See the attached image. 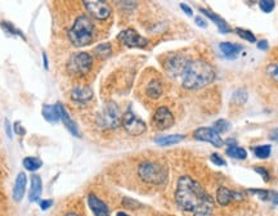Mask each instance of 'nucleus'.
<instances>
[{
    "label": "nucleus",
    "instance_id": "f257e3e1",
    "mask_svg": "<svg viewBox=\"0 0 278 216\" xmlns=\"http://www.w3.org/2000/svg\"><path fill=\"white\" fill-rule=\"evenodd\" d=\"M175 201L183 211L193 216L213 215V198L201 187V184L191 176L179 177L175 190Z\"/></svg>",
    "mask_w": 278,
    "mask_h": 216
},
{
    "label": "nucleus",
    "instance_id": "f03ea898",
    "mask_svg": "<svg viewBox=\"0 0 278 216\" xmlns=\"http://www.w3.org/2000/svg\"><path fill=\"white\" fill-rule=\"evenodd\" d=\"M215 80V71L207 62L191 61L182 76V85L188 90H196L211 84Z\"/></svg>",
    "mask_w": 278,
    "mask_h": 216
},
{
    "label": "nucleus",
    "instance_id": "7ed1b4c3",
    "mask_svg": "<svg viewBox=\"0 0 278 216\" xmlns=\"http://www.w3.org/2000/svg\"><path fill=\"white\" fill-rule=\"evenodd\" d=\"M95 36V29L92 20L88 16H79L75 20L74 25L68 31V39L72 43V45L76 48L87 46L92 44Z\"/></svg>",
    "mask_w": 278,
    "mask_h": 216
},
{
    "label": "nucleus",
    "instance_id": "20e7f679",
    "mask_svg": "<svg viewBox=\"0 0 278 216\" xmlns=\"http://www.w3.org/2000/svg\"><path fill=\"white\" fill-rule=\"evenodd\" d=\"M138 175L144 183L153 185H162L169 179V171L165 165L153 161H144L139 165Z\"/></svg>",
    "mask_w": 278,
    "mask_h": 216
},
{
    "label": "nucleus",
    "instance_id": "39448f33",
    "mask_svg": "<svg viewBox=\"0 0 278 216\" xmlns=\"http://www.w3.org/2000/svg\"><path fill=\"white\" fill-rule=\"evenodd\" d=\"M97 121L102 129H117L123 123V115L120 112L119 106L112 100L107 102L98 115Z\"/></svg>",
    "mask_w": 278,
    "mask_h": 216
},
{
    "label": "nucleus",
    "instance_id": "423d86ee",
    "mask_svg": "<svg viewBox=\"0 0 278 216\" xmlns=\"http://www.w3.org/2000/svg\"><path fill=\"white\" fill-rule=\"evenodd\" d=\"M93 58L89 53L80 52L72 54L67 61V71L75 76H81L91 71Z\"/></svg>",
    "mask_w": 278,
    "mask_h": 216
},
{
    "label": "nucleus",
    "instance_id": "0eeeda50",
    "mask_svg": "<svg viewBox=\"0 0 278 216\" xmlns=\"http://www.w3.org/2000/svg\"><path fill=\"white\" fill-rule=\"evenodd\" d=\"M121 125L124 126V129L129 132L130 135L134 136L142 135L143 132L147 130L146 123L142 119H139L130 108L123 115V123H121Z\"/></svg>",
    "mask_w": 278,
    "mask_h": 216
},
{
    "label": "nucleus",
    "instance_id": "6e6552de",
    "mask_svg": "<svg viewBox=\"0 0 278 216\" xmlns=\"http://www.w3.org/2000/svg\"><path fill=\"white\" fill-rule=\"evenodd\" d=\"M117 38L128 48H146L148 45V40L133 29L124 30L119 34Z\"/></svg>",
    "mask_w": 278,
    "mask_h": 216
},
{
    "label": "nucleus",
    "instance_id": "1a4fd4ad",
    "mask_svg": "<svg viewBox=\"0 0 278 216\" xmlns=\"http://www.w3.org/2000/svg\"><path fill=\"white\" fill-rule=\"evenodd\" d=\"M83 4L87 8L88 13L97 20H107L111 16V7L106 1L100 0H85Z\"/></svg>",
    "mask_w": 278,
    "mask_h": 216
},
{
    "label": "nucleus",
    "instance_id": "9d476101",
    "mask_svg": "<svg viewBox=\"0 0 278 216\" xmlns=\"http://www.w3.org/2000/svg\"><path fill=\"white\" fill-rule=\"evenodd\" d=\"M189 62L191 61L185 55H174V57L166 61L165 70L173 78H179V76H183L185 68L189 65Z\"/></svg>",
    "mask_w": 278,
    "mask_h": 216
},
{
    "label": "nucleus",
    "instance_id": "9b49d317",
    "mask_svg": "<svg viewBox=\"0 0 278 216\" xmlns=\"http://www.w3.org/2000/svg\"><path fill=\"white\" fill-rule=\"evenodd\" d=\"M175 120L173 116L172 111L168 107H159L153 115L152 124L157 130H166L170 129L174 125Z\"/></svg>",
    "mask_w": 278,
    "mask_h": 216
},
{
    "label": "nucleus",
    "instance_id": "f8f14e48",
    "mask_svg": "<svg viewBox=\"0 0 278 216\" xmlns=\"http://www.w3.org/2000/svg\"><path fill=\"white\" fill-rule=\"evenodd\" d=\"M193 136L200 142L210 143L217 148H220L224 144L223 139L220 138V134L214 128H200V129L194 130Z\"/></svg>",
    "mask_w": 278,
    "mask_h": 216
},
{
    "label": "nucleus",
    "instance_id": "ddd939ff",
    "mask_svg": "<svg viewBox=\"0 0 278 216\" xmlns=\"http://www.w3.org/2000/svg\"><path fill=\"white\" fill-rule=\"evenodd\" d=\"M243 194L227 187H220L217 190V201L222 206H228L232 201H242Z\"/></svg>",
    "mask_w": 278,
    "mask_h": 216
},
{
    "label": "nucleus",
    "instance_id": "4468645a",
    "mask_svg": "<svg viewBox=\"0 0 278 216\" xmlns=\"http://www.w3.org/2000/svg\"><path fill=\"white\" fill-rule=\"evenodd\" d=\"M88 205L93 211L94 216H110V209L103 201L98 198L95 194L91 193L88 196Z\"/></svg>",
    "mask_w": 278,
    "mask_h": 216
},
{
    "label": "nucleus",
    "instance_id": "2eb2a0df",
    "mask_svg": "<svg viewBox=\"0 0 278 216\" xmlns=\"http://www.w3.org/2000/svg\"><path fill=\"white\" fill-rule=\"evenodd\" d=\"M71 99L78 104H87L93 99V90L89 86H75L71 90Z\"/></svg>",
    "mask_w": 278,
    "mask_h": 216
},
{
    "label": "nucleus",
    "instance_id": "dca6fc26",
    "mask_svg": "<svg viewBox=\"0 0 278 216\" xmlns=\"http://www.w3.org/2000/svg\"><path fill=\"white\" fill-rule=\"evenodd\" d=\"M26 185H27V176L25 173H20L16 177V183L13 187V200L16 202H20L25 196L26 192Z\"/></svg>",
    "mask_w": 278,
    "mask_h": 216
},
{
    "label": "nucleus",
    "instance_id": "f3484780",
    "mask_svg": "<svg viewBox=\"0 0 278 216\" xmlns=\"http://www.w3.org/2000/svg\"><path fill=\"white\" fill-rule=\"evenodd\" d=\"M58 110H59V119H61V121L63 123V125L67 128L68 131L71 132L72 135L80 136V131H79L78 129V125H76V124L74 123V120L70 117V115L67 113V111H66V108L63 107V104L58 103Z\"/></svg>",
    "mask_w": 278,
    "mask_h": 216
},
{
    "label": "nucleus",
    "instance_id": "a211bd4d",
    "mask_svg": "<svg viewBox=\"0 0 278 216\" xmlns=\"http://www.w3.org/2000/svg\"><path fill=\"white\" fill-rule=\"evenodd\" d=\"M220 52L223 53V55L228 59H236L237 55L242 52V45L239 44H234V43L223 42L219 44Z\"/></svg>",
    "mask_w": 278,
    "mask_h": 216
},
{
    "label": "nucleus",
    "instance_id": "6ab92c4d",
    "mask_svg": "<svg viewBox=\"0 0 278 216\" xmlns=\"http://www.w3.org/2000/svg\"><path fill=\"white\" fill-rule=\"evenodd\" d=\"M200 12L204 16H206L209 20H211L213 21L215 25H217V27L219 29V31L222 34H228L231 31V29H230V26H228V23L226 22V21L222 18L220 16H218V14H215V13H213L211 10H207V9H205V8H200Z\"/></svg>",
    "mask_w": 278,
    "mask_h": 216
},
{
    "label": "nucleus",
    "instance_id": "aec40b11",
    "mask_svg": "<svg viewBox=\"0 0 278 216\" xmlns=\"http://www.w3.org/2000/svg\"><path fill=\"white\" fill-rule=\"evenodd\" d=\"M43 193V183L42 177L39 175H33L31 176V188L29 192V200L31 202H36L40 200Z\"/></svg>",
    "mask_w": 278,
    "mask_h": 216
},
{
    "label": "nucleus",
    "instance_id": "412c9836",
    "mask_svg": "<svg viewBox=\"0 0 278 216\" xmlns=\"http://www.w3.org/2000/svg\"><path fill=\"white\" fill-rule=\"evenodd\" d=\"M251 194H255L264 202H272L273 205H278V193L276 190L268 189H249Z\"/></svg>",
    "mask_w": 278,
    "mask_h": 216
},
{
    "label": "nucleus",
    "instance_id": "4be33fe9",
    "mask_svg": "<svg viewBox=\"0 0 278 216\" xmlns=\"http://www.w3.org/2000/svg\"><path fill=\"white\" fill-rule=\"evenodd\" d=\"M43 116L46 121L49 123L55 124L61 121L59 119V110H58V103L55 104H46V106L43 107Z\"/></svg>",
    "mask_w": 278,
    "mask_h": 216
},
{
    "label": "nucleus",
    "instance_id": "5701e85b",
    "mask_svg": "<svg viewBox=\"0 0 278 216\" xmlns=\"http://www.w3.org/2000/svg\"><path fill=\"white\" fill-rule=\"evenodd\" d=\"M162 91H164V85L160 80L157 79H153L148 83L147 85V89H146V93L149 98H152V99H159L160 97L162 95Z\"/></svg>",
    "mask_w": 278,
    "mask_h": 216
},
{
    "label": "nucleus",
    "instance_id": "b1692460",
    "mask_svg": "<svg viewBox=\"0 0 278 216\" xmlns=\"http://www.w3.org/2000/svg\"><path fill=\"white\" fill-rule=\"evenodd\" d=\"M183 139H185V135H182V134H170V135L159 136V138H156L155 143L156 144L162 145V147H165V145L177 144V143L182 142Z\"/></svg>",
    "mask_w": 278,
    "mask_h": 216
},
{
    "label": "nucleus",
    "instance_id": "393cba45",
    "mask_svg": "<svg viewBox=\"0 0 278 216\" xmlns=\"http://www.w3.org/2000/svg\"><path fill=\"white\" fill-rule=\"evenodd\" d=\"M227 155L232 158H236V160H246L247 157V152L242 147H238L237 144L234 145H228V149H227Z\"/></svg>",
    "mask_w": 278,
    "mask_h": 216
},
{
    "label": "nucleus",
    "instance_id": "a878e982",
    "mask_svg": "<svg viewBox=\"0 0 278 216\" xmlns=\"http://www.w3.org/2000/svg\"><path fill=\"white\" fill-rule=\"evenodd\" d=\"M43 166V161L40 158L36 157H26L23 158V168L29 171H36L39 170Z\"/></svg>",
    "mask_w": 278,
    "mask_h": 216
},
{
    "label": "nucleus",
    "instance_id": "bb28decb",
    "mask_svg": "<svg viewBox=\"0 0 278 216\" xmlns=\"http://www.w3.org/2000/svg\"><path fill=\"white\" fill-rule=\"evenodd\" d=\"M247 98H249V94L245 89H238L233 93L232 95V103L236 104V106H242L247 102Z\"/></svg>",
    "mask_w": 278,
    "mask_h": 216
},
{
    "label": "nucleus",
    "instance_id": "cd10ccee",
    "mask_svg": "<svg viewBox=\"0 0 278 216\" xmlns=\"http://www.w3.org/2000/svg\"><path fill=\"white\" fill-rule=\"evenodd\" d=\"M272 153V147L269 144H263V145H258L254 148V155L256 156L260 160H265L268 158Z\"/></svg>",
    "mask_w": 278,
    "mask_h": 216
},
{
    "label": "nucleus",
    "instance_id": "c85d7f7f",
    "mask_svg": "<svg viewBox=\"0 0 278 216\" xmlns=\"http://www.w3.org/2000/svg\"><path fill=\"white\" fill-rule=\"evenodd\" d=\"M0 26H1V29L5 30L8 34H10V35H16V36H20V38H22L23 40H26V38H25V35H23L22 31H20L18 29H16V26H13L10 22H7V21H3V22H0Z\"/></svg>",
    "mask_w": 278,
    "mask_h": 216
},
{
    "label": "nucleus",
    "instance_id": "c756f323",
    "mask_svg": "<svg viewBox=\"0 0 278 216\" xmlns=\"http://www.w3.org/2000/svg\"><path fill=\"white\" fill-rule=\"evenodd\" d=\"M231 128H232V125H231L230 121H227V120H224V119H220L214 123V129L217 130L219 134L220 132H227L228 130L231 129Z\"/></svg>",
    "mask_w": 278,
    "mask_h": 216
},
{
    "label": "nucleus",
    "instance_id": "7c9ffc66",
    "mask_svg": "<svg viewBox=\"0 0 278 216\" xmlns=\"http://www.w3.org/2000/svg\"><path fill=\"white\" fill-rule=\"evenodd\" d=\"M112 50H111V45L110 44H100L95 48V54L102 57V58H107V57H110Z\"/></svg>",
    "mask_w": 278,
    "mask_h": 216
},
{
    "label": "nucleus",
    "instance_id": "2f4dec72",
    "mask_svg": "<svg viewBox=\"0 0 278 216\" xmlns=\"http://www.w3.org/2000/svg\"><path fill=\"white\" fill-rule=\"evenodd\" d=\"M236 33H237V35L241 36V38H242L243 40H246V42H249V43H255L256 42L255 35H254L251 31H249V30L236 29Z\"/></svg>",
    "mask_w": 278,
    "mask_h": 216
},
{
    "label": "nucleus",
    "instance_id": "473e14b6",
    "mask_svg": "<svg viewBox=\"0 0 278 216\" xmlns=\"http://www.w3.org/2000/svg\"><path fill=\"white\" fill-rule=\"evenodd\" d=\"M276 1L273 0H260L259 1V8L264 12V13H271L272 10L275 9Z\"/></svg>",
    "mask_w": 278,
    "mask_h": 216
},
{
    "label": "nucleus",
    "instance_id": "72a5a7b5",
    "mask_svg": "<svg viewBox=\"0 0 278 216\" xmlns=\"http://www.w3.org/2000/svg\"><path fill=\"white\" fill-rule=\"evenodd\" d=\"M267 74L271 79H273L275 81L278 83V63H273V65H269L267 67Z\"/></svg>",
    "mask_w": 278,
    "mask_h": 216
},
{
    "label": "nucleus",
    "instance_id": "f704fd0d",
    "mask_svg": "<svg viewBox=\"0 0 278 216\" xmlns=\"http://www.w3.org/2000/svg\"><path fill=\"white\" fill-rule=\"evenodd\" d=\"M254 170H255L256 173H258V174L263 177V180H264V181L271 180V175H269V171L267 170L265 168H262V166H256Z\"/></svg>",
    "mask_w": 278,
    "mask_h": 216
},
{
    "label": "nucleus",
    "instance_id": "c9c22d12",
    "mask_svg": "<svg viewBox=\"0 0 278 216\" xmlns=\"http://www.w3.org/2000/svg\"><path fill=\"white\" fill-rule=\"evenodd\" d=\"M210 160L211 162H213L214 165H217V166H226L227 162L224 161L223 157L220 155H218V153H213V155L210 156Z\"/></svg>",
    "mask_w": 278,
    "mask_h": 216
},
{
    "label": "nucleus",
    "instance_id": "e433bc0d",
    "mask_svg": "<svg viewBox=\"0 0 278 216\" xmlns=\"http://www.w3.org/2000/svg\"><path fill=\"white\" fill-rule=\"evenodd\" d=\"M123 205L126 207V209H137V207L142 206V205L137 202L136 200H130V198H124Z\"/></svg>",
    "mask_w": 278,
    "mask_h": 216
},
{
    "label": "nucleus",
    "instance_id": "4c0bfd02",
    "mask_svg": "<svg viewBox=\"0 0 278 216\" xmlns=\"http://www.w3.org/2000/svg\"><path fill=\"white\" fill-rule=\"evenodd\" d=\"M53 206V201L52 200H42L40 201V209L43 210V211H46V210H48L49 207Z\"/></svg>",
    "mask_w": 278,
    "mask_h": 216
},
{
    "label": "nucleus",
    "instance_id": "58836bf2",
    "mask_svg": "<svg viewBox=\"0 0 278 216\" xmlns=\"http://www.w3.org/2000/svg\"><path fill=\"white\" fill-rule=\"evenodd\" d=\"M14 132H16V134H18V135H25L26 130L23 129L20 123H16V124H14Z\"/></svg>",
    "mask_w": 278,
    "mask_h": 216
},
{
    "label": "nucleus",
    "instance_id": "ea45409f",
    "mask_svg": "<svg viewBox=\"0 0 278 216\" xmlns=\"http://www.w3.org/2000/svg\"><path fill=\"white\" fill-rule=\"evenodd\" d=\"M194 22H196V25H197V26L202 27V29H206V27H207V22L204 20V18H202V17H200V16L196 17Z\"/></svg>",
    "mask_w": 278,
    "mask_h": 216
},
{
    "label": "nucleus",
    "instance_id": "a19ab883",
    "mask_svg": "<svg viewBox=\"0 0 278 216\" xmlns=\"http://www.w3.org/2000/svg\"><path fill=\"white\" fill-rule=\"evenodd\" d=\"M181 8H182V10H183V12L187 14V16H193V10L191 9V7H189V5H187V4H185V3H182Z\"/></svg>",
    "mask_w": 278,
    "mask_h": 216
},
{
    "label": "nucleus",
    "instance_id": "79ce46f5",
    "mask_svg": "<svg viewBox=\"0 0 278 216\" xmlns=\"http://www.w3.org/2000/svg\"><path fill=\"white\" fill-rule=\"evenodd\" d=\"M268 42L267 40H260V42L258 43V49H260V50H267L268 49Z\"/></svg>",
    "mask_w": 278,
    "mask_h": 216
},
{
    "label": "nucleus",
    "instance_id": "37998d69",
    "mask_svg": "<svg viewBox=\"0 0 278 216\" xmlns=\"http://www.w3.org/2000/svg\"><path fill=\"white\" fill-rule=\"evenodd\" d=\"M269 139H271V140H275V142H278V128L277 129H273L269 132Z\"/></svg>",
    "mask_w": 278,
    "mask_h": 216
},
{
    "label": "nucleus",
    "instance_id": "c03bdc74",
    "mask_svg": "<svg viewBox=\"0 0 278 216\" xmlns=\"http://www.w3.org/2000/svg\"><path fill=\"white\" fill-rule=\"evenodd\" d=\"M5 129H7V134L9 138H12V131H10V125H9V121L5 120Z\"/></svg>",
    "mask_w": 278,
    "mask_h": 216
},
{
    "label": "nucleus",
    "instance_id": "a18cd8bd",
    "mask_svg": "<svg viewBox=\"0 0 278 216\" xmlns=\"http://www.w3.org/2000/svg\"><path fill=\"white\" fill-rule=\"evenodd\" d=\"M43 58H44V67H46V70H48V58H46V53H43Z\"/></svg>",
    "mask_w": 278,
    "mask_h": 216
},
{
    "label": "nucleus",
    "instance_id": "49530a36",
    "mask_svg": "<svg viewBox=\"0 0 278 216\" xmlns=\"http://www.w3.org/2000/svg\"><path fill=\"white\" fill-rule=\"evenodd\" d=\"M63 216H79V215L76 213H67V214H65Z\"/></svg>",
    "mask_w": 278,
    "mask_h": 216
},
{
    "label": "nucleus",
    "instance_id": "de8ad7c7",
    "mask_svg": "<svg viewBox=\"0 0 278 216\" xmlns=\"http://www.w3.org/2000/svg\"><path fill=\"white\" fill-rule=\"evenodd\" d=\"M116 216H130V215H128L126 213H123V211H120V213H117Z\"/></svg>",
    "mask_w": 278,
    "mask_h": 216
}]
</instances>
